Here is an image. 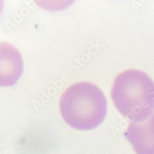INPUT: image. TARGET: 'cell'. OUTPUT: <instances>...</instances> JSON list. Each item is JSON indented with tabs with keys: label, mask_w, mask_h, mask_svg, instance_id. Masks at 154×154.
Returning <instances> with one entry per match:
<instances>
[{
	"label": "cell",
	"mask_w": 154,
	"mask_h": 154,
	"mask_svg": "<svg viewBox=\"0 0 154 154\" xmlns=\"http://www.w3.org/2000/svg\"><path fill=\"white\" fill-rule=\"evenodd\" d=\"M59 109L65 122L80 130H89L104 120L107 101L101 89L90 82H78L69 86L61 96Z\"/></svg>",
	"instance_id": "1"
},
{
	"label": "cell",
	"mask_w": 154,
	"mask_h": 154,
	"mask_svg": "<svg viewBox=\"0 0 154 154\" xmlns=\"http://www.w3.org/2000/svg\"><path fill=\"white\" fill-rule=\"evenodd\" d=\"M113 103L131 122L154 113V82L145 72L129 69L115 77L111 88Z\"/></svg>",
	"instance_id": "2"
},
{
	"label": "cell",
	"mask_w": 154,
	"mask_h": 154,
	"mask_svg": "<svg viewBox=\"0 0 154 154\" xmlns=\"http://www.w3.org/2000/svg\"><path fill=\"white\" fill-rule=\"evenodd\" d=\"M125 136L136 154H154V113L130 122Z\"/></svg>",
	"instance_id": "3"
}]
</instances>
